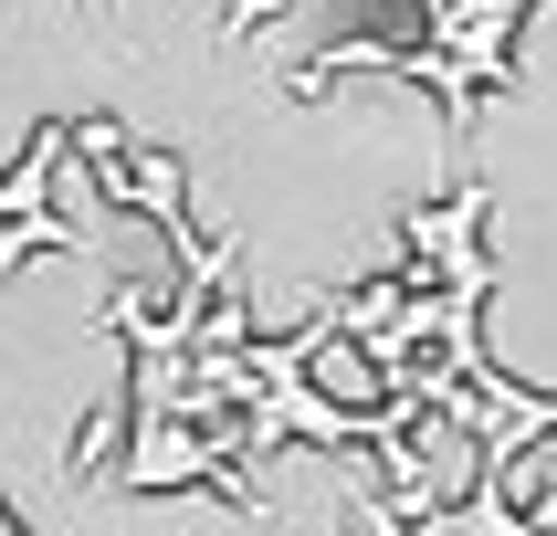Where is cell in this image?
<instances>
[{
  "mask_svg": "<svg viewBox=\"0 0 557 536\" xmlns=\"http://www.w3.org/2000/svg\"><path fill=\"white\" fill-rule=\"evenodd\" d=\"M0 526H11V504H0Z\"/></svg>",
  "mask_w": 557,
  "mask_h": 536,
  "instance_id": "cell-1",
  "label": "cell"
}]
</instances>
